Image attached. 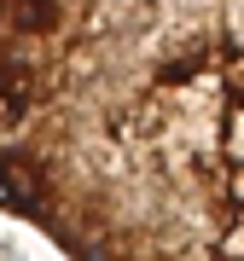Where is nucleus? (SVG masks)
Returning <instances> with one entry per match:
<instances>
[{
    "label": "nucleus",
    "mask_w": 244,
    "mask_h": 261,
    "mask_svg": "<svg viewBox=\"0 0 244 261\" xmlns=\"http://www.w3.org/2000/svg\"><path fill=\"white\" fill-rule=\"evenodd\" d=\"M0 209L70 261H244V0H0Z\"/></svg>",
    "instance_id": "obj_1"
}]
</instances>
